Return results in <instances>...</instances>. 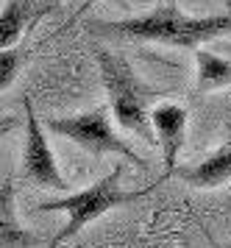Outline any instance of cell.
Here are the masks:
<instances>
[{
  "label": "cell",
  "instance_id": "1",
  "mask_svg": "<svg viewBox=\"0 0 231 248\" xmlns=\"http://www.w3.org/2000/svg\"><path fill=\"white\" fill-rule=\"evenodd\" d=\"M103 31L117 36L142 39V42H159V45L181 47V50H198L212 39H220L231 31V14H184L176 3H162L154 12L103 23Z\"/></svg>",
  "mask_w": 231,
  "mask_h": 248
},
{
  "label": "cell",
  "instance_id": "2",
  "mask_svg": "<svg viewBox=\"0 0 231 248\" xmlns=\"http://www.w3.org/2000/svg\"><path fill=\"white\" fill-rule=\"evenodd\" d=\"M95 62H98V73L114 123H120L125 131L151 142L154 140L151 109L156 106V98H162L165 92L142 81L128 59L117 56L106 47H95Z\"/></svg>",
  "mask_w": 231,
  "mask_h": 248
},
{
  "label": "cell",
  "instance_id": "3",
  "mask_svg": "<svg viewBox=\"0 0 231 248\" xmlns=\"http://www.w3.org/2000/svg\"><path fill=\"white\" fill-rule=\"evenodd\" d=\"M120 179H123V168L114 165V168L98 179L95 184H89L84 190H76V192H67L62 198H53V201H42L36 209L39 212H64L67 215V223L64 229L53 237V246L64 243L70 237H76L84 226L95 223L98 217L109 215L111 209H120V206H128V203L145 198L148 192H154V187H159L165 179H159L156 184L151 187H139V190H125L120 187Z\"/></svg>",
  "mask_w": 231,
  "mask_h": 248
},
{
  "label": "cell",
  "instance_id": "4",
  "mask_svg": "<svg viewBox=\"0 0 231 248\" xmlns=\"http://www.w3.org/2000/svg\"><path fill=\"white\" fill-rule=\"evenodd\" d=\"M42 123H45V131L76 142L78 148H84L92 156H109V154H114V156L128 159L137 168H145V159L114 128V117H111V109L106 103L89 109V112L64 114V117H47Z\"/></svg>",
  "mask_w": 231,
  "mask_h": 248
},
{
  "label": "cell",
  "instance_id": "5",
  "mask_svg": "<svg viewBox=\"0 0 231 248\" xmlns=\"http://www.w3.org/2000/svg\"><path fill=\"white\" fill-rule=\"evenodd\" d=\"M25 109V148H22V176L31 181L33 187L56 192H70L73 184L62 176V170L56 165V156L50 151V142L45 137V123L39 114L33 112L31 98L22 101Z\"/></svg>",
  "mask_w": 231,
  "mask_h": 248
},
{
  "label": "cell",
  "instance_id": "6",
  "mask_svg": "<svg viewBox=\"0 0 231 248\" xmlns=\"http://www.w3.org/2000/svg\"><path fill=\"white\" fill-rule=\"evenodd\" d=\"M151 128L165 156V179H170L178 168V154L187 140V109L178 103H156L151 109Z\"/></svg>",
  "mask_w": 231,
  "mask_h": 248
},
{
  "label": "cell",
  "instance_id": "7",
  "mask_svg": "<svg viewBox=\"0 0 231 248\" xmlns=\"http://www.w3.org/2000/svg\"><path fill=\"white\" fill-rule=\"evenodd\" d=\"M50 12L53 3L45 0H6L0 9V53L14 50L22 42V36Z\"/></svg>",
  "mask_w": 231,
  "mask_h": 248
},
{
  "label": "cell",
  "instance_id": "8",
  "mask_svg": "<svg viewBox=\"0 0 231 248\" xmlns=\"http://www.w3.org/2000/svg\"><path fill=\"white\" fill-rule=\"evenodd\" d=\"M39 246V237L25 229L17 215V181L6 176L0 181V248H33Z\"/></svg>",
  "mask_w": 231,
  "mask_h": 248
},
{
  "label": "cell",
  "instance_id": "9",
  "mask_svg": "<svg viewBox=\"0 0 231 248\" xmlns=\"http://www.w3.org/2000/svg\"><path fill=\"white\" fill-rule=\"evenodd\" d=\"M176 179H181L184 184L195 187V190H217L223 184L231 181V142L220 145L215 154L198 162V165H178Z\"/></svg>",
  "mask_w": 231,
  "mask_h": 248
},
{
  "label": "cell",
  "instance_id": "10",
  "mask_svg": "<svg viewBox=\"0 0 231 248\" xmlns=\"http://www.w3.org/2000/svg\"><path fill=\"white\" fill-rule=\"evenodd\" d=\"M195 59V92L206 95L215 90L231 87V59L223 53H212L206 47L192 50Z\"/></svg>",
  "mask_w": 231,
  "mask_h": 248
},
{
  "label": "cell",
  "instance_id": "11",
  "mask_svg": "<svg viewBox=\"0 0 231 248\" xmlns=\"http://www.w3.org/2000/svg\"><path fill=\"white\" fill-rule=\"evenodd\" d=\"M22 70V50H6V53H0V92L9 90L14 78L20 76Z\"/></svg>",
  "mask_w": 231,
  "mask_h": 248
},
{
  "label": "cell",
  "instance_id": "12",
  "mask_svg": "<svg viewBox=\"0 0 231 248\" xmlns=\"http://www.w3.org/2000/svg\"><path fill=\"white\" fill-rule=\"evenodd\" d=\"M95 3H100V0H81V6L76 9V14H73V17H70V20H67V23L62 25V28H59V31H67V28H70L73 23H78V20H81V14L87 12V9H92ZM114 3H120V6H125V0H114Z\"/></svg>",
  "mask_w": 231,
  "mask_h": 248
},
{
  "label": "cell",
  "instance_id": "13",
  "mask_svg": "<svg viewBox=\"0 0 231 248\" xmlns=\"http://www.w3.org/2000/svg\"><path fill=\"white\" fill-rule=\"evenodd\" d=\"M14 125H17V117H0V140L9 131H14Z\"/></svg>",
  "mask_w": 231,
  "mask_h": 248
},
{
  "label": "cell",
  "instance_id": "14",
  "mask_svg": "<svg viewBox=\"0 0 231 248\" xmlns=\"http://www.w3.org/2000/svg\"><path fill=\"white\" fill-rule=\"evenodd\" d=\"M223 3H226V9H229V14H231V0H223Z\"/></svg>",
  "mask_w": 231,
  "mask_h": 248
},
{
  "label": "cell",
  "instance_id": "15",
  "mask_svg": "<svg viewBox=\"0 0 231 248\" xmlns=\"http://www.w3.org/2000/svg\"><path fill=\"white\" fill-rule=\"evenodd\" d=\"M226 50H231V47H226Z\"/></svg>",
  "mask_w": 231,
  "mask_h": 248
}]
</instances>
